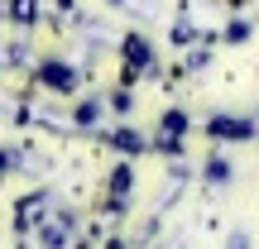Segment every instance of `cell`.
I'll return each instance as SVG.
<instances>
[{
    "instance_id": "1",
    "label": "cell",
    "mask_w": 259,
    "mask_h": 249,
    "mask_svg": "<svg viewBox=\"0 0 259 249\" xmlns=\"http://www.w3.org/2000/svg\"><path fill=\"white\" fill-rule=\"evenodd\" d=\"M202 134L206 139H211V144L216 148H226V144H250V139L259 134V120H254V115H211V120H206L202 125Z\"/></svg>"
},
{
    "instance_id": "9",
    "label": "cell",
    "mask_w": 259,
    "mask_h": 249,
    "mask_svg": "<svg viewBox=\"0 0 259 249\" xmlns=\"http://www.w3.org/2000/svg\"><path fill=\"white\" fill-rule=\"evenodd\" d=\"M10 168H15V154H10V148H0V177H5Z\"/></svg>"
},
{
    "instance_id": "5",
    "label": "cell",
    "mask_w": 259,
    "mask_h": 249,
    "mask_svg": "<svg viewBox=\"0 0 259 249\" xmlns=\"http://www.w3.org/2000/svg\"><path fill=\"white\" fill-rule=\"evenodd\" d=\"M202 182H206V187H231V182H235V163L221 154V148H211V154H206V163H202Z\"/></svg>"
},
{
    "instance_id": "4",
    "label": "cell",
    "mask_w": 259,
    "mask_h": 249,
    "mask_svg": "<svg viewBox=\"0 0 259 249\" xmlns=\"http://www.w3.org/2000/svg\"><path fill=\"white\" fill-rule=\"evenodd\" d=\"M96 139H101L106 148H115L120 158H139V154H149V148H154V144H149V134H139L135 125H115V129H101Z\"/></svg>"
},
{
    "instance_id": "8",
    "label": "cell",
    "mask_w": 259,
    "mask_h": 249,
    "mask_svg": "<svg viewBox=\"0 0 259 249\" xmlns=\"http://www.w3.org/2000/svg\"><path fill=\"white\" fill-rule=\"evenodd\" d=\"M34 15H38V0H15L10 5V19L15 24H34Z\"/></svg>"
},
{
    "instance_id": "6",
    "label": "cell",
    "mask_w": 259,
    "mask_h": 249,
    "mask_svg": "<svg viewBox=\"0 0 259 249\" xmlns=\"http://www.w3.org/2000/svg\"><path fill=\"white\" fill-rule=\"evenodd\" d=\"M101 115H106V96H87V101L72 106V125H77V129H92Z\"/></svg>"
},
{
    "instance_id": "3",
    "label": "cell",
    "mask_w": 259,
    "mask_h": 249,
    "mask_svg": "<svg viewBox=\"0 0 259 249\" xmlns=\"http://www.w3.org/2000/svg\"><path fill=\"white\" fill-rule=\"evenodd\" d=\"M135 187H139L135 158H115V163L101 173V192H106V196H115V202H130V196H135Z\"/></svg>"
},
{
    "instance_id": "7",
    "label": "cell",
    "mask_w": 259,
    "mask_h": 249,
    "mask_svg": "<svg viewBox=\"0 0 259 249\" xmlns=\"http://www.w3.org/2000/svg\"><path fill=\"white\" fill-rule=\"evenodd\" d=\"M250 34H254V24H250V19H231V24L221 29V38H226V43H245Z\"/></svg>"
},
{
    "instance_id": "2",
    "label": "cell",
    "mask_w": 259,
    "mask_h": 249,
    "mask_svg": "<svg viewBox=\"0 0 259 249\" xmlns=\"http://www.w3.org/2000/svg\"><path fill=\"white\" fill-rule=\"evenodd\" d=\"M34 77H38V86H48V91H58V96H72L77 91V67L72 63H63V58H44V63L34 67Z\"/></svg>"
}]
</instances>
